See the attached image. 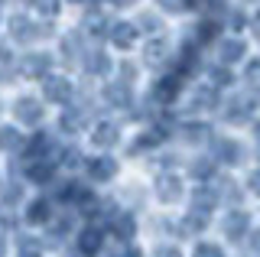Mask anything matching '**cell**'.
I'll list each match as a JSON object with an SVG mask.
<instances>
[{
    "label": "cell",
    "mask_w": 260,
    "mask_h": 257,
    "mask_svg": "<svg viewBox=\"0 0 260 257\" xmlns=\"http://www.w3.org/2000/svg\"><path fill=\"white\" fill-rule=\"evenodd\" d=\"M254 192H260V173L254 176Z\"/></svg>",
    "instance_id": "277c9868"
},
{
    "label": "cell",
    "mask_w": 260,
    "mask_h": 257,
    "mask_svg": "<svg viewBox=\"0 0 260 257\" xmlns=\"http://www.w3.org/2000/svg\"><path fill=\"white\" fill-rule=\"evenodd\" d=\"M159 257H179L176 251H159Z\"/></svg>",
    "instance_id": "5b68a950"
},
{
    "label": "cell",
    "mask_w": 260,
    "mask_h": 257,
    "mask_svg": "<svg viewBox=\"0 0 260 257\" xmlns=\"http://www.w3.org/2000/svg\"><path fill=\"white\" fill-rule=\"evenodd\" d=\"M247 228V215H241V212H234L231 218H228V231H231V238H241V231Z\"/></svg>",
    "instance_id": "6da1fadb"
},
{
    "label": "cell",
    "mask_w": 260,
    "mask_h": 257,
    "mask_svg": "<svg viewBox=\"0 0 260 257\" xmlns=\"http://www.w3.org/2000/svg\"><path fill=\"white\" fill-rule=\"evenodd\" d=\"M195 257H224V254H221V247H215V244H199L195 247Z\"/></svg>",
    "instance_id": "7a4b0ae2"
},
{
    "label": "cell",
    "mask_w": 260,
    "mask_h": 257,
    "mask_svg": "<svg viewBox=\"0 0 260 257\" xmlns=\"http://www.w3.org/2000/svg\"><path fill=\"white\" fill-rule=\"evenodd\" d=\"M23 257H39V247H32V251H29V247H23Z\"/></svg>",
    "instance_id": "3957f363"
}]
</instances>
